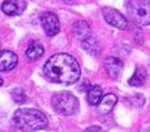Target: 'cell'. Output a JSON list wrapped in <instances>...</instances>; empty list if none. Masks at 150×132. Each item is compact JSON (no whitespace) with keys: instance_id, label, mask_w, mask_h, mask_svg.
<instances>
[{"instance_id":"1","label":"cell","mask_w":150,"mask_h":132,"mask_svg":"<svg viewBox=\"0 0 150 132\" xmlns=\"http://www.w3.org/2000/svg\"><path fill=\"white\" fill-rule=\"evenodd\" d=\"M43 73L47 79L60 85H74L80 78V67L72 56L57 53L45 64Z\"/></svg>"},{"instance_id":"2","label":"cell","mask_w":150,"mask_h":132,"mask_svg":"<svg viewBox=\"0 0 150 132\" xmlns=\"http://www.w3.org/2000/svg\"><path fill=\"white\" fill-rule=\"evenodd\" d=\"M12 122L22 132H33L48 126V119L41 111L32 108H23L15 112Z\"/></svg>"},{"instance_id":"3","label":"cell","mask_w":150,"mask_h":132,"mask_svg":"<svg viewBox=\"0 0 150 132\" xmlns=\"http://www.w3.org/2000/svg\"><path fill=\"white\" fill-rule=\"evenodd\" d=\"M51 106L54 110L61 116L75 114L79 109V102L72 93L68 91L58 92L51 99Z\"/></svg>"},{"instance_id":"4","label":"cell","mask_w":150,"mask_h":132,"mask_svg":"<svg viewBox=\"0 0 150 132\" xmlns=\"http://www.w3.org/2000/svg\"><path fill=\"white\" fill-rule=\"evenodd\" d=\"M128 13L138 26L150 25V4L145 0H130Z\"/></svg>"},{"instance_id":"5","label":"cell","mask_w":150,"mask_h":132,"mask_svg":"<svg viewBox=\"0 0 150 132\" xmlns=\"http://www.w3.org/2000/svg\"><path fill=\"white\" fill-rule=\"evenodd\" d=\"M102 15L105 20L115 28H118L120 30H126L128 28V20L117 9L105 7L102 9Z\"/></svg>"},{"instance_id":"6","label":"cell","mask_w":150,"mask_h":132,"mask_svg":"<svg viewBox=\"0 0 150 132\" xmlns=\"http://www.w3.org/2000/svg\"><path fill=\"white\" fill-rule=\"evenodd\" d=\"M40 22H41V27L46 32V35L49 37H54L60 31L59 19L54 12L46 11V12L41 13Z\"/></svg>"},{"instance_id":"7","label":"cell","mask_w":150,"mask_h":132,"mask_svg":"<svg viewBox=\"0 0 150 132\" xmlns=\"http://www.w3.org/2000/svg\"><path fill=\"white\" fill-rule=\"evenodd\" d=\"M27 8V2L25 0H5L1 5V10L7 16H20Z\"/></svg>"},{"instance_id":"8","label":"cell","mask_w":150,"mask_h":132,"mask_svg":"<svg viewBox=\"0 0 150 132\" xmlns=\"http://www.w3.org/2000/svg\"><path fill=\"white\" fill-rule=\"evenodd\" d=\"M105 69L111 79H119L122 73L123 64L120 59L115 58V57H108L105 60Z\"/></svg>"},{"instance_id":"9","label":"cell","mask_w":150,"mask_h":132,"mask_svg":"<svg viewBox=\"0 0 150 132\" xmlns=\"http://www.w3.org/2000/svg\"><path fill=\"white\" fill-rule=\"evenodd\" d=\"M18 58L13 52L5 50L0 51V72H8L16 68Z\"/></svg>"},{"instance_id":"10","label":"cell","mask_w":150,"mask_h":132,"mask_svg":"<svg viewBox=\"0 0 150 132\" xmlns=\"http://www.w3.org/2000/svg\"><path fill=\"white\" fill-rule=\"evenodd\" d=\"M72 33L77 39H79L80 41H83L91 37L90 26L88 25V22L83 21V20L76 21L72 26Z\"/></svg>"},{"instance_id":"11","label":"cell","mask_w":150,"mask_h":132,"mask_svg":"<svg viewBox=\"0 0 150 132\" xmlns=\"http://www.w3.org/2000/svg\"><path fill=\"white\" fill-rule=\"evenodd\" d=\"M117 101H118L117 95H112V93H109V95H105L101 99V101L99 102L98 110L102 114H107V113H109L113 109V107L116 106Z\"/></svg>"},{"instance_id":"12","label":"cell","mask_w":150,"mask_h":132,"mask_svg":"<svg viewBox=\"0 0 150 132\" xmlns=\"http://www.w3.org/2000/svg\"><path fill=\"white\" fill-rule=\"evenodd\" d=\"M147 79V70L144 67H137L134 76L129 79L128 83L132 87H141L145 85Z\"/></svg>"},{"instance_id":"13","label":"cell","mask_w":150,"mask_h":132,"mask_svg":"<svg viewBox=\"0 0 150 132\" xmlns=\"http://www.w3.org/2000/svg\"><path fill=\"white\" fill-rule=\"evenodd\" d=\"M43 52H45V49H43L42 46L40 43L32 41V42L29 43L27 50H26V56L30 60H37L42 56Z\"/></svg>"},{"instance_id":"14","label":"cell","mask_w":150,"mask_h":132,"mask_svg":"<svg viewBox=\"0 0 150 132\" xmlns=\"http://www.w3.org/2000/svg\"><path fill=\"white\" fill-rule=\"evenodd\" d=\"M88 95V102L92 106L99 104L102 99V89L100 85H92L87 91Z\"/></svg>"},{"instance_id":"15","label":"cell","mask_w":150,"mask_h":132,"mask_svg":"<svg viewBox=\"0 0 150 132\" xmlns=\"http://www.w3.org/2000/svg\"><path fill=\"white\" fill-rule=\"evenodd\" d=\"M81 47L83 48V50H86L87 52L92 54V56H98L100 53V47H99L96 39L92 37L81 41Z\"/></svg>"},{"instance_id":"16","label":"cell","mask_w":150,"mask_h":132,"mask_svg":"<svg viewBox=\"0 0 150 132\" xmlns=\"http://www.w3.org/2000/svg\"><path fill=\"white\" fill-rule=\"evenodd\" d=\"M12 98H13V100L18 102V103H23V102H26L27 100V95L25 93V91L22 89H15L12 91Z\"/></svg>"},{"instance_id":"17","label":"cell","mask_w":150,"mask_h":132,"mask_svg":"<svg viewBox=\"0 0 150 132\" xmlns=\"http://www.w3.org/2000/svg\"><path fill=\"white\" fill-rule=\"evenodd\" d=\"M83 132H102V129L99 126H91V127L87 128Z\"/></svg>"},{"instance_id":"18","label":"cell","mask_w":150,"mask_h":132,"mask_svg":"<svg viewBox=\"0 0 150 132\" xmlns=\"http://www.w3.org/2000/svg\"><path fill=\"white\" fill-rule=\"evenodd\" d=\"M139 132H150V127H149V128H145V129L140 130Z\"/></svg>"},{"instance_id":"19","label":"cell","mask_w":150,"mask_h":132,"mask_svg":"<svg viewBox=\"0 0 150 132\" xmlns=\"http://www.w3.org/2000/svg\"><path fill=\"white\" fill-rule=\"evenodd\" d=\"M2 83H4V80H2V78H1V77H0V87H1V85H2Z\"/></svg>"}]
</instances>
